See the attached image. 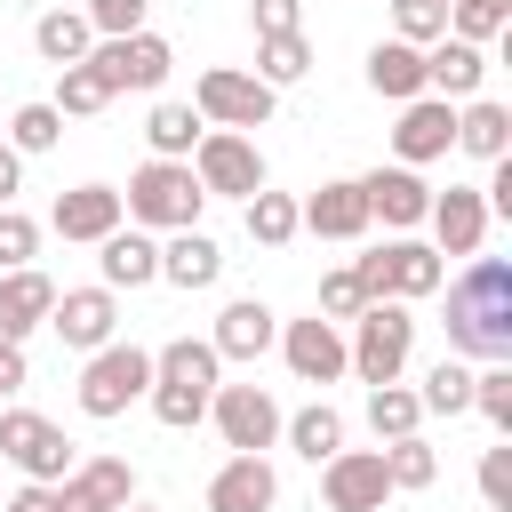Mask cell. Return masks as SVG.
Segmentation results:
<instances>
[{
  "mask_svg": "<svg viewBox=\"0 0 512 512\" xmlns=\"http://www.w3.org/2000/svg\"><path fill=\"white\" fill-rule=\"evenodd\" d=\"M448 352L456 360H512V264L472 256L464 280L448 288Z\"/></svg>",
  "mask_w": 512,
  "mask_h": 512,
  "instance_id": "obj_1",
  "label": "cell"
},
{
  "mask_svg": "<svg viewBox=\"0 0 512 512\" xmlns=\"http://www.w3.org/2000/svg\"><path fill=\"white\" fill-rule=\"evenodd\" d=\"M216 344L208 336H176V344H160L152 352V416L168 424V432H192L200 416H208V400H216Z\"/></svg>",
  "mask_w": 512,
  "mask_h": 512,
  "instance_id": "obj_2",
  "label": "cell"
},
{
  "mask_svg": "<svg viewBox=\"0 0 512 512\" xmlns=\"http://www.w3.org/2000/svg\"><path fill=\"white\" fill-rule=\"evenodd\" d=\"M120 208H128V224H136V232H192V224H200V208H208V192H200L192 160H144V168L128 176Z\"/></svg>",
  "mask_w": 512,
  "mask_h": 512,
  "instance_id": "obj_3",
  "label": "cell"
},
{
  "mask_svg": "<svg viewBox=\"0 0 512 512\" xmlns=\"http://www.w3.org/2000/svg\"><path fill=\"white\" fill-rule=\"evenodd\" d=\"M408 352H416V312L392 304V296H376V304L352 320V336H344V368H352L360 384H400Z\"/></svg>",
  "mask_w": 512,
  "mask_h": 512,
  "instance_id": "obj_4",
  "label": "cell"
},
{
  "mask_svg": "<svg viewBox=\"0 0 512 512\" xmlns=\"http://www.w3.org/2000/svg\"><path fill=\"white\" fill-rule=\"evenodd\" d=\"M152 392V352L144 344H104V352H88V368H80V416H96V424H112V416H128L136 400Z\"/></svg>",
  "mask_w": 512,
  "mask_h": 512,
  "instance_id": "obj_5",
  "label": "cell"
},
{
  "mask_svg": "<svg viewBox=\"0 0 512 512\" xmlns=\"http://www.w3.org/2000/svg\"><path fill=\"white\" fill-rule=\"evenodd\" d=\"M352 272H360L368 304H376V296L416 304V296H432V288L448 280V256H432V240H384V248H376V256H360Z\"/></svg>",
  "mask_w": 512,
  "mask_h": 512,
  "instance_id": "obj_6",
  "label": "cell"
},
{
  "mask_svg": "<svg viewBox=\"0 0 512 512\" xmlns=\"http://www.w3.org/2000/svg\"><path fill=\"white\" fill-rule=\"evenodd\" d=\"M80 64L104 80V96H128V88H160V80L176 72V48L144 24V32H128V40H96Z\"/></svg>",
  "mask_w": 512,
  "mask_h": 512,
  "instance_id": "obj_7",
  "label": "cell"
},
{
  "mask_svg": "<svg viewBox=\"0 0 512 512\" xmlns=\"http://www.w3.org/2000/svg\"><path fill=\"white\" fill-rule=\"evenodd\" d=\"M192 176H200L208 200H256V192H264V152H256V136L208 128V136L192 144Z\"/></svg>",
  "mask_w": 512,
  "mask_h": 512,
  "instance_id": "obj_8",
  "label": "cell"
},
{
  "mask_svg": "<svg viewBox=\"0 0 512 512\" xmlns=\"http://www.w3.org/2000/svg\"><path fill=\"white\" fill-rule=\"evenodd\" d=\"M192 112H200V120H216V128H232V136H248V128H264V120H272V88H264L256 72L208 64V72L192 80Z\"/></svg>",
  "mask_w": 512,
  "mask_h": 512,
  "instance_id": "obj_9",
  "label": "cell"
},
{
  "mask_svg": "<svg viewBox=\"0 0 512 512\" xmlns=\"http://www.w3.org/2000/svg\"><path fill=\"white\" fill-rule=\"evenodd\" d=\"M208 424L224 432V448H232V456H264V448L280 440V400H272L264 384H216Z\"/></svg>",
  "mask_w": 512,
  "mask_h": 512,
  "instance_id": "obj_10",
  "label": "cell"
},
{
  "mask_svg": "<svg viewBox=\"0 0 512 512\" xmlns=\"http://www.w3.org/2000/svg\"><path fill=\"white\" fill-rule=\"evenodd\" d=\"M0 456H8L24 480H40V488H56V480L72 472V440H64L48 416H32V408H0Z\"/></svg>",
  "mask_w": 512,
  "mask_h": 512,
  "instance_id": "obj_11",
  "label": "cell"
},
{
  "mask_svg": "<svg viewBox=\"0 0 512 512\" xmlns=\"http://www.w3.org/2000/svg\"><path fill=\"white\" fill-rule=\"evenodd\" d=\"M320 504H328V512H384V504H392L384 448H336V456L320 464Z\"/></svg>",
  "mask_w": 512,
  "mask_h": 512,
  "instance_id": "obj_12",
  "label": "cell"
},
{
  "mask_svg": "<svg viewBox=\"0 0 512 512\" xmlns=\"http://www.w3.org/2000/svg\"><path fill=\"white\" fill-rule=\"evenodd\" d=\"M136 504V464L128 456H88L56 480V512H128Z\"/></svg>",
  "mask_w": 512,
  "mask_h": 512,
  "instance_id": "obj_13",
  "label": "cell"
},
{
  "mask_svg": "<svg viewBox=\"0 0 512 512\" xmlns=\"http://www.w3.org/2000/svg\"><path fill=\"white\" fill-rule=\"evenodd\" d=\"M424 224H432V256H480V240H488V200H480V184H448V192H432V208H424Z\"/></svg>",
  "mask_w": 512,
  "mask_h": 512,
  "instance_id": "obj_14",
  "label": "cell"
},
{
  "mask_svg": "<svg viewBox=\"0 0 512 512\" xmlns=\"http://www.w3.org/2000/svg\"><path fill=\"white\" fill-rule=\"evenodd\" d=\"M48 328L64 336V352H104L120 328V304H112V288H64L48 304Z\"/></svg>",
  "mask_w": 512,
  "mask_h": 512,
  "instance_id": "obj_15",
  "label": "cell"
},
{
  "mask_svg": "<svg viewBox=\"0 0 512 512\" xmlns=\"http://www.w3.org/2000/svg\"><path fill=\"white\" fill-rule=\"evenodd\" d=\"M280 360H288V376L296 384H336L344 376V328L336 320H288L280 328Z\"/></svg>",
  "mask_w": 512,
  "mask_h": 512,
  "instance_id": "obj_16",
  "label": "cell"
},
{
  "mask_svg": "<svg viewBox=\"0 0 512 512\" xmlns=\"http://www.w3.org/2000/svg\"><path fill=\"white\" fill-rule=\"evenodd\" d=\"M448 144H456V104H440V96H408V104H400V128H392L400 168L448 160Z\"/></svg>",
  "mask_w": 512,
  "mask_h": 512,
  "instance_id": "obj_17",
  "label": "cell"
},
{
  "mask_svg": "<svg viewBox=\"0 0 512 512\" xmlns=\"http://www.w3.org/2000/svg\"><path fill=\"white\" fill-rule=\"evenodd\" d=\"M360 200H368V224L384 216L392 232H408V224H424L432 184H424L416 168H400V160H392V168H368V176H360Z\"/></svg>",
  "mask_w": 512,
  "mask_h": 512,
  "instance_id": "obj_18",
  "label": "cell"
},
{
  "mask_svg": "<svg viewBox=\"0 0 512 512\" xmlns=\"http://www.w3.org/2000/svg\"><path fill=\"white\" fill-rule=\"evenodd\" d=\"M48 224L64 232V240H112L120 224H128V208H120V192L112 184H72V192H56V208H48Z\"/></svg>",
  "mask_w": 512,
  "mask_h": 512,
  "instance_id": "obj_19",
  "label": "cell"
},
{
  "mask_svg": "<svg viewBox=\"0 0 512 512\" xmlns=\"http://www.w3.org/2000/svg\"><path fill=\"white\" fill-rule=\"evenodd\" d=\"M480 80H488V56L472 48V40H432L424 48V96H440V104H472L480 96Z\"/></svg>",
  "mask_w": 512,
  "mask_h": 512,
  "instance_id": "obj_20",
  "label": "cell"
},
{
  "mask_svg": "<svg viewBox=\"0 0 512 512\" xmlns=\"http://www.w3.org/2000/svg\"><path fill=\"white\" fill-rule=\"evenodd\" d=\"M296 224H304V232H320V240H360V232H368L360 176H328L312 200H296Z\"/></svg>",
  "mask_w": 512,
  "mask_h": 512,
  "instance_id": "obj_21",
  "label": "cell"
},
{
  "mask_svg": "<svg viewBox=\"0 0 512 512\" xmlns=\"http://www.w3.org/2000/svg\"><path fill=\"white\" fill-rule=\"evenodd\" d=\"M216 360H264L272 344H280V320H272V304L264 296H232L224 312H216Z\"/></svg>",
  "mask_w": 512,
  "mask_h": 512,
  "instance_id": "obj_22",
  "label": "cell"
},
{
  "mask_svg": "<svg viewBox=\"0 0 512 512\" xmlns=\"http://www.w3.org/2000/svg\"><path fill=\"white\" fill-rule=\"evenodd\" d=\"M96 272H104L96 288H112V296H120V288H152V280H160V240L136 232V224H120L112 240H96Z\"/></svg>",
  "mask_w": 512,
  "mask_h": 512,
  "instance_id": "obj_23",
  "label": "cell"
},
{
  "mask_svg": "<svg viewBox=\"0 0 512 512\" xmlns=\"http://www.w3.org/2000/svg\"><path fill=\"white\" fill-rule=\"evenodd\" d=\"M280 504V472L264 456H224V472L208 480V512H272Z\"/></svg>",
  "mask_w": 512,
  "mask_h": 512,
  "instance_id": "obj_24",
  "label": "cell"
},
{
  "mask_svg": "<svg viewBox=\"0 0 512 512\" xmlns=\"http://www.w3.org/2000/svg\"><path fill=\"white\" fill-rule=\"evenodd\" d=\"M160 280L184 288V296H192V288H216V280H224V248H216L200 224H192V232H168V240H160Z\"/></svg>",
  "mask_w": 512,
  "mask_h": 512,
  "instance_id": "obj_25",
  "label": "cell"
},
{
  "mask_svg": "<svg viewBox=\"0 0 512 512\" xmlns=\"http://www.w3.org/2000/svg\"><path fill=\"white\" fill-rule=\"evenodd\" d=\"M48 304H56V280H48V272H32V264H24V272H0V336H8V344H24V336L48 320Z\"/></svg>",
  "mask_w": 512,
  "mask_h": 512,
  "instance_id": "obj_26",
  "label": "cell"
},
{
  "mask_svg": "<svg viewBox=\"0 0 512 512\" xmlns=\"http://www.w3.org/2000/svg\"><path fill=\"white\" fill-rule=\"evenodd\" d=\"M368 88L392 96V104L424 96V48H408V40H376V48H368Z\"/></svg>",
  "mask_w": 512,
  "mask_h": 512,
  "instance_id": "obj_27",
  "label": "cell"
},
{
  "mask_svg": "<svg viewBox=\"0 0 512 512\" xmlns=\"http://www.w3.org/2000/svg\"><path fill=\"white\" fill-rule=\"evenodd\" d=\"M456 144H464L472 160H504V152H512V112H504L496 96H472V104L456 112Z\"/></svg>",
  "mask_w": 512,
  "mask_h": 512,
  "instance_id": "obj_28",
  "label": "cell"
},
{
  "mask_svg": "<svg viewBox=\"0 0 512 512\" xmlns=\"http://www.w3.org/2000/svg\"><path fill=\"white\" fill-rule=\"evenodd\" d=\"M280 440L304 456V464H328L336 448H344V416L328 408V400H312V408H296V416H280Z\"/></svg>",
  "mask_w": 512,
  "mask_h": 512,
  "instance_id": "obj_29",
  "label": "cell"
},
{
  "mask_svg": "<svg viewBox=\"0 0 512 512\" xmlns=\"http://www.w3.org/2000/svg\"><path fill=\"white\" fill-rule=\"evenodd\" d=\"M32 48L64 72V64H80V56L96 48V32H88V16H80V8H48V16L32 24Z\"/></svg>",
  "mask_w": 512,
  "mask_h": 512,
  "instance_id": "obj_30",
  "label": "cell"
},
{
  "mask_svg": "<svg viewBox=\"0 0 512 512\" xmlns=\"http://www.w3.org/2000/svg\"><path fill=\"white\" fill-rule=\"evenodd\" d=\"M312 72V40L304 32H272V40H256V80L280 96V88H296Z\"/></svg>",
  "mask_w": 512,
  "mask_h": 512,
  "instance_id": "obj_31",
  "label": "cell"
},
{
  "mask_svg": "<svg viewBox=\"0 0 512 512\" xmlns=\"http://www.w3.org/2000/svg\"><path fill=\"white\" fill-rule=\"evenodd\" d=\"M208 128H200V112L192 104H152V120H144V144H152V160H192V144H200Z\"/></svg>",
  "mask_w": 512,
  "mask_h": 512,
  "instance_id": "obj_32",
  "label": "cell"
},
{
  "mask_svg": "<svg viewBox=\"0 0 512 512\" xmlns=\"http://www.w3.org/2000/svg\"><path fill=\"white\" fill-rule=\"evenodd\" d=\"M416 424H424V400L408 384H368V432L376 440H408Z\"/></svg>",
  "mask_w": 512,
  "mask_h": 512,
  "instance_id": "obj_33",
  "label": "cell"
},
{
  "mask_svg": "<svg viewBox=\"0 0 512 512\" xmlns=\"http://www.w3.org/2000/svg\"><path fill=\"white\" fill-rule=\"evenodd\" d=\"M416 400H424V416H464V408H472V368H464L456 352H448V360H432Z\"/></svg>",
  "mask_w": 512,
  "mask_h": 512,
  "instance_id": "obj_34",
  "label": "cell"
},
{
  "mask_svg": "<svg viewBox=\"0 0 512 512\" xmlns=\"http://www.w3.org/2000/svg\"><path fill=\"white\" fill-rule=\"evenodd\" d=\"M296 232H304V224H296V200L264 184V192L248 200V240H256V248H288Z\"/></svg>",
  "mask_w": 512,
  "mask_h": 512,
  "instance_id": "obj_35",
  "label": "cell"
},
{
  "mask_svg": "<svg viewBox=\"0 0 512 512\" xmlns=\"http://www.w3.org/2000/svg\"><path fill=\"white\" fill-rule=\"evenodd\" d=\"M384 472H392V496L400 488H432L440 480V456H432L424 432H408V440H384Z\"/></svg>",
  "mask_w": 512,
  "mask_h": 512,
  "instance_id": "obj_36",
  "label": "cell"
},
{
  "mask_svg": "<svg viewBox=\"0 0 512 512\" xmlns=\"http://www.w3.org/2000/svg\"><path fill=\"white\" fill-rule=\"evenodd\" d=\"M504 0H448V40H472V48H488V40H504Z\"/></svg>",
  "mask_w": 512,
  "mask_h": 512,
  "instance_id": "obj_37",
  "label": "cell"
},
{
  "mask_svg": "<svg viewBox=\"0 0 512 512\" xmlns=\"http://www.w3.org/2000/svg\"><path fill=\"white\" fill-rule=\"evenodd\" d=\"M48 104H56L64 120H88V112H104L112 96H104V80H96L88 64H64V72H56V96H48Z\"/></svg>",
  "mask_w": 512,
  "mask_h": 512,
  "instance_id": "obj_38",
  "label": "cell"
},
{
  "mask_svg": "<svg viewBox=\"0 0 512 512\" xmlns=\"http://www.w3.org/2000/svg\"><path fill=\"white\" fill-rule=\"evenodd\" d=\"M8 144H16L24 160H32V152H56V144H64V112H56V104H24V112L8 120Z\"/></svg>",
  "mask_w": 512,
  "mask_h": 512,
  "instance_id": "obj_39",
  "label": "cell"
},
{
  "mask_svg": "<svg viewBox=\"0 0 512 512\" xmlns=\"http://www.w3.org/2000/svg\"><path fill=\"white\" fill-rule=\"evenodd\" d=\"M440 32H448V0H392V40L432 48Z\"/></svg>",
  "mask_w": 512,
  "mask_h": 512,
  "instance_id": "obj_40",
  "label": "cell"
},
{
  "mask_svg": "<svg viewBox=\"0 0 512 512\" xmlns=\"http://www.w3.org/2000/svg\"><path fill=\"white\" fill-rule=\"evenodd\" d=\"M472 408H480L496 432H512V360H496V368L472 376Z\"/></svg>",
  "mask_w": 512,
  "mask_h": 512,
  "instance_id": "obj_41",
  "label": "cell"
},
{
  "mask_svg": "<svg viewBox=\"0 0 512 512\" xmlns=\"http://www.w3.org/2000/svg\"><path fill=\"white\" fill-rule=\"evenodd\" d=\"M360 312H368L360 272H352V264H344V272H328V280H320V320H336V328H344V320H360Z\"/></svg>",
  "mask_w": 512,
  "mask_h": 512,
  "instance_id": "obj_42",
  "label": "cell"
},
{
  "mask_svg": "<svg viewBox=\"0 0 512 512\" xmlns=\"http://www.w3.org/2000/svg\"><path fill=\"white\" fill-rule=\"evenodd\" d=\"M144 8H152V0H88L80 16H88L96 40H128V32H144Z\"/></svg>",
  "mask_w": 512,
  "mask_h": 512,
  "instance_id": "obj_43",
  "label": "cell"
},
{
  "mask_svg": "<svg viewBox=\"0 0 512 512\" xmlns=\"http://www.w3.org/2000/svg\"><path fill=\"white\" fill-rule=\"evenodd\" d=\"M32 248H40V224H32L24 208H0V272H24Z\"/></svg>",
  "mask_w": 512,
  "mask_h": 512,
  "instance_id": "obj_44",
  "label": "cell"
},
{
  "mask_svg": "<svg viewBox=\"0 0 512 512\" xmlns=\"http://www.w3.org/2000/svg\"><path fill=\"white\" fill-rule=\"evenodd\" d=\"M480 496H488V512H512V432L480 456Z\"/></svg>",
  "mask_w": 512,
  "mask_h": 512,
  "instance_id": "obj_45",
  "label": "cell"
},
{
  "mask_svg": "<svg viewBox=\"0 0 512 512\" xmlns=\"http://www.w3.org/2000/svg\"><path fill=\"white\" fill-rule=\"evenodd\" d=\"M248 24H256V40H272V32H304V0H256Z\"/></svg>",
  "mask_w": 512,
  "mask_h": 512,
  "instance_id": "obj_46",
  "label": "cell"
},
{
  "mask_svg": "<svg viewBox=\"0 0 512 512\" xmlns=\"http://www.w3.org/2000/svg\"><path fill=\"white\" fill-rule=\"evenodd\" d=\"M24 376H32V368H24V344H8V336H0V400H8V392H24Z\"/></svg>",
  "mask_w": 512,
  "mask_h": 512,
  "instance_id": "obj_47",
  "label": "cell"
},
{
  "mask_svg": "<svg viewBox=\"0 0 512 512\" xmlns=\"http://www.w3.org/2000/svg\"><path fill=\"white\" fill-rule=\"evenodd\" d=\"M16 192H24V152L0 144V208H16Z\"/></svg>",
  "mask_w": 512,
  "mask_h": 512,
  "instance_id": "obj_48",
  "label": "cell"
},
{
  "mask_svg": "<svg viewBox=\"0 0 512 512\" xmlns=\"http://www.w3.org/2000/svg\"><path fill=\"white\" fill-rule=\"evenodd\" d=\"M0 512H56V488H40V480H24V488H16V496H8Z\"/></svg>",
  "mask_w": 512,
  "mask_h": 512,
  "instance_id": "obj_49",
  "label": "cell"
},
{
  "mask_svg": "<svg viewBox=\"0 0 512 512\" xmlns=\"http://www.w3.org/2000/svg\"><path fill=\"white\" fill-rule=\"evenodd\" d=\"M128 512H152V504H128Z\"/></svg>",
  "mask_w": 512,
  "mask_h": 512,
  "instance_id": "obj_50",
  "label": "cell"
}]
</instances>
